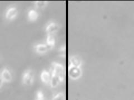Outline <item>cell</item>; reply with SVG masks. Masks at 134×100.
Masks as SVG:
<instances>
[{"mask_svg":"<svg viewBox=\"0 0 134 100\" xmlns=\"http://www.w3.org/2000/svg\"><path fill=\"white\" fill-rule=\"evenodd\" d=\"M58 80H59V78L57 76V75L55 74V72L53 71V73H52V75L51 81H50V82H51L52 87H54L57 85Z\"/></svg>","mask_w":134,"mask_h":100,"instance_id":"obj_9","label":"cell"},{"mask_svg":"<svg viewBox=\"0 0 134 100\" xmlns=\"http://www.w3.org/2000/svg\"><path fill=\"white\" fill-rule=\"evenodd\" d=\"M18 14V11L17 8L15 7H11L7 10L5 14V17L6 19L8 20H12L15 19Z\"/></svg>","mask_w":134,"mask_h":100,"instance_id":"obj_2","label":"cell"},{"mask_svg":"<svg viewBox=\"0 0 134 100\" xmlns=\"http://www.w3.org/2000/svg\"><path fill=\"white\" fill-rule=\"evenodd\" d=\"M62 95H58L57 96L54 98L53 100H62Z\"/></svg>","mask_w":134,"mask_h":100,"instance_id":"obj_14","label":"cell"},{"mask_svg":"<svg viewBox=\"0 0 134 100\" xmlns=\"http://www.w3.org/2000/svg\"><path fill=\"white\" fill-rule=\"evenodd\" d=\"M57 29V26L54 23H51L49 24L46 27V31H47L49 34H52L54 31H55Z\"/></svg>","mask_w":134,"mask_h":100,"instance_id":"obj_8","label":"cell"},{"mask_svg":"<svg viewBox=\"0 0 134 100\" xmlns=\"http://www.w3.org/2000/svg\"><path fill=\"white\" fill-rule=\"evenodd\" d=\"M35 100H44V95L43 92L40 90L36 92Z\"/></svg>","mask_w":134,"mask_h":100,"instance_id":"obj_12","label":"cell"},{"mask_svg":"<svg viewBox=\"0 0 134 100\" xmlns=\"http://www.w3.org/2000/svg\"><path fill=\"white\" fill-rule=\"evenodd\" d=\"M34 48L35 52L39 54H44L48 49L47 44H37L35 46Z\"/></svg>","mask_w":134,"mask_h":100,"instance_id":"obj_5","label":"cell"},{"mask_svg":"<svg viewBox=\"0 0 134 100\" xmlns=\"http://www.w3.org/2000/svg\"><path fill=\"white\" fill-rule=\"evenodd\" d=\"M46 4H47V2L46 1H37L34 2L35 6L37 9H42V8H43L45 6Z\"/></svg>","mask_w":134,"mask_h":100,"instance_id":"obj_11","label":"cell"},{"mask_svg":"<svg viewBox=\"0 0 134 100\" xmlns=\"http://www.w3.org/2000/svg\"><path fill=\"white\" fill-rule=\"evenodd\" d=\"M39 18L38 12L35 9H31L28 11L27 18L31 22H34Z\"/></svg>","mask_w":134,"mask_h":100,"instance_id":"obj_4","label":"cell"},{"mask_svg":"<svg viewBox=\"0 0 134 100\" xmlns=\"http://www.w3.org/2000/svg\"><path fill=\"white\" fill-rule=\"evenodd\" d=\"M34 80V74L32 70L28 69L24 72L22 78V82L26 86H31Z\"/></svg>","mask_w":134,"mask_h":100,"instance_id":"obj_1","label":"cell"},{"mask_svg":"<svg viewBox=\"0 0 134 100\" xmlns=\"http://www.w3.org/2000/svg\"><path fill=\"white\" fill-rule=\"evenodd\" d=\"M40 78L43 83H48L50 80V73L46 70H44L42 71L40 75Z\"/></svg>","mask_w":134,"mask_h":100,"instance_id":"obj_7","label":"cell"},{"mask_svg":"<svg viewBox=\"0 0 134 100\" xmlns=\"http://www.w3.org/2000/svg\"><path fill=\"white\" fill-rule=\"evenodd\" d=\"M71 62H72V64L74 66H77L79 65V60L76 58H73L72 60H71Z\"/></svg>","mask_w":134,"mask_h":100,"instance_id":"obj_13","label":"cell"},{"mask_svg":"<svg viewBox=\"0 0 134 100\" xmlns=\"http://www.w3.org/2000/svg\"><path fill=\"white\" fill-rule=\"evenodd\" d=\"M1 76L4 82L8 83L12 81V76L11 73L7 68L3 69L1 73Z\"/></svg>","mask_w":134,"mask_h":100,"instance_id":"obj_3","label":"cell"},{"mask_svg":"<svg viewBox=\"0 0 134 100\" xmlns=\"http://www.w3.org/2000/svg\"><path fill=\"white\" fill-rule=\"evenodd\" d=\"M54 43H55V41H54V39L53 36L51 35H48L47 39V45L48 49L53 47L54 45Z\"/></svg>","mask_w":134,"mask_h":100,"instance_id":"obj_10","label":"cell"},{"mask_svg":"<svg viewBox=\"0 0 134 100\" xmlns=\"http://www.w3.org/2000/svg\"><path fill=\"white\" fill-rule=\"evenodd\" d=\"M3 82H4V81L2 80V78L1 76V75H0V89L2 88V85L3 84Z\"/></svg>","mask_w":134,"mask_h":100,"instance_id":"obj_15","label":"cell"},{"mask_svg":"<svg viewBox=\"0 0 134 100\" xmlns=\"http://www.w3.org/2000/svg\"><path fill=\"white\" fill-rule=\"evenodd\" d=\"M69 75L73 78H77L80 75V70L77 66H73L69 69Z\"/></svg>","mask_w":134,"mask_h":100,"instance_id":"obj_6","label":"cell"}]
</instances>
